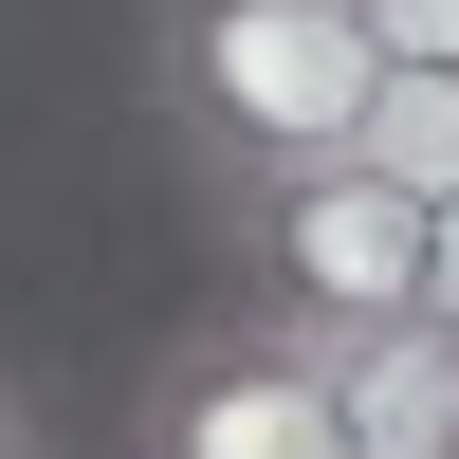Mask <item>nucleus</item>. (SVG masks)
<instances>
[{
  "instance_id": "6e6552de",
  "label": "nucleus",
  "mask_w": 459,
  "mask_h": 459,
  "mask_svg": "<svg viewBox=\"0 0 459 459\" xmlns=\"http://www.w3.org/2000/svg\"><path fill=\"white\" fill-rule=\"evenodd\" d=\"M423 313H459V203H441V257H423Z\"/></svg>"
},
{
  "instance_id": "20e7f679",
  "label": "nucleus",
  "mask_w": 459,
  "mask_h": 459,
  "mask_svg": "<svg viewBox=\"0 0 459 459\" xmlns=\"http://www.w3.org/2000/svg\"><path fill=\"white\" fill-rule=\"evenodd\" d=\"M331 350V404H350L368 459H459V313H368V331H313Z\"/></svg>"
},
{
  "instance_id": "423d86ee",
  "label": "nucleus",
  "mask_w": 459,
  "mask_h": 459,
  "mask_svg": "<svg viewBox=\"0 0 459 459\" xmlns=\"http://www.w3.org/2000/svg\"><path fill=\"white\" fill-rule=\"evenodd\" d=\"M368 37H386V56H441V74H459V0H368Z\"/></svg>"
},
{
  "instance_id": "0eeeda50",
  "label": "nucleus",
  "mask_w": 459,
  "mask_h": 459,
  "mask_svg": "<svg viewBox=\"0 0 459 459\" xmlns=\"http://www.w3.org/2000/svg\"><path fill=\"white\" fill-rule=\"evenodd\" d=\"M0 459H56V441H37V404H19V368H0Z\"/></svg>"
},
{
  "instance_id": "7ed1b4c3",
  "label": "nucleus",
  "mask_w": 459,
  "mask_h": 459,
  "mask_svg": "<svg viewBox=\"0 0 459 459\" xmlns=\"http://www.w3.org/2000/svg\"><path fill=\"white\" fill-rule=\"evenodd\" d=\"M129 459H368V441H350V404H331V350L239 294L221 331H184V350L147 368Z\"/></svg>"
},
{
  "instance_id": "f03ea898",
  "label": "nucleus",
  "mask_w": 459,
  "mask_h": 459,
  "mask_svg": "<svg viewBox=\"0 0 459 459\" xmlns=\"http://www.w3.org/2000/svg\"><path fill=\"white\" fill-rule=\"evenodd\" d=\"M221 221H239V294H257V313H294V331L423 313V257H441V203H423V184H386L368 147H331V166L257 184V203H221Z\"/></svg>"
},
{
  "instance_id": "39448f33",
  "label": "nucleus",
  "mask_w": 459,
  "mask_h": 459,
  "mask_svg": "<svg viewBox=\"0 0 459 459\" xmlns=\"http://www.w3.org/2000/svg\"><path fill=\"white\" fill-rule=\"evenodd\" d=\"M368 166L423 184V203H459V74H441V56H386V92H368Z\"/></svg>"
},
{
  "instance_id": "f257e3e1",
  "label": "nucleus",
  "mask_w": 459,
  "mask_h": 459,
  "mask_svg": "<svg viewBox=\"0 0 459 459\" xmlns=\"http://www.w3.org/2000/svg\"><path fill=\"white\" fill-rule=\"evenodd\" d=\"M368 92H386L368 0H147V110L184 129L221 203L368 147Z\"/></svg>"
}]
</instances>
